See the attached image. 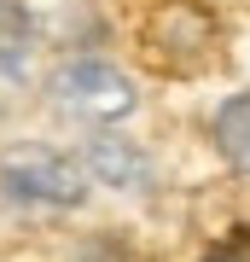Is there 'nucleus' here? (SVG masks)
<instances>
[{
  "instance_id": "nucleus-3",
  "label": "nucleus",
  "mask_w": 250,
  "mask_h": 262,
  "mask_svg": "<svg viewBox=\"0 0 250 262\" xmlns=\"http://www.w3.org/2000/svg\"><path fill=\"white\" fill-rule=\"evenodd\" d=\"M215 146H221V158L233 169L250 175V94H239V99L221 105V117H215Z\"/></svg>"
},
{
  "instance_id": "nucleus-2",
  "label": "nucleus",
  "mask_w": 250,
  "mask_h": 262,
  "mask_svg": "<svg viewBox=\"0 0 250 262\" xmlns=\"http://www.w3.org/2000/svg\"><path fill=\"white\" fill-rule=\"evenodd\" d=\"M53 99L64 105L70 117H87V122H117L134 111V82L122 76L117 64H105V58H70V64H58L53 76Z\"/></svg>"
},
{
  "instance_id": "nucleus-6",
  "label": "nucleus",
  "mask_w": 250,
  "mask_h": 262,
  "mask_svg": "<svg viewBox=\"0 0 250 262\" xmlns=\"http://www.w3.org/2000/svg\"><path fill=\"white\" fill-rule=\"evenodd\" d=\"M210 262H250V222L221 233V245H210Z\"/></svg>"
},
{
  "instance_id": "nucleus-4",
  "label": "nucleus",
  "mask_w": 250,
  "mask_h": 262,
  "mask_svg": "<svg viewBox=\"0 0 250 262\" xmlns=\"http://www.w3.org/2000/svg\"><path fill=\"white\" fill-rule=\"evenodd\" d=\"M29 47H35V18L24 0H0V70H24Z\"/></svg>"
},
{
  "instance_id": "nucleus-5",
  "label": "nucleus",
  "mask_w": 250,
  "mask_h": 262,
  "mask_svg": "<svg viewBox=\"0 0 250 262\" xmlns=\"http://www.w3.org/2000/svg\"><path fill=\"white\" fill-rule=\"evenodd\" d=\"M93 169H99L105 181H117V187H128V181L146 175V163H140L134 151H122L117 140H99V146H93Z\"/></svg>"
},
{
  "instance_id": "nucleus-1",
  "label": "nucleus",
  "mask_w": 250,
  "mask_h": 262,
  "mask_svg": "<svg viewBox=\"0 0 250 262\" xmlns=\"http://www.w3.org/2000/svg\"><path fill=\"white\" fill-rule=\"evenodd\" d=\"M0 187H6L18 204H53V210H70L87 198V169L64 158L53 146H18L0 158Z\"/></svg>"
}]
</instances>
